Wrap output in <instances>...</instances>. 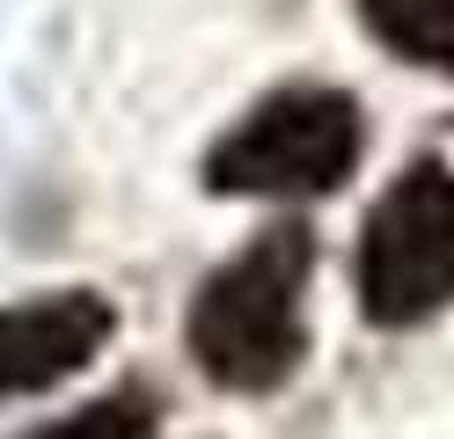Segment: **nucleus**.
<instances>
[{"instance_id": "nucleus-1", "label": "nucleus", "mask_w": 454, "mask_h": 439, "mask_svg": "<svg viewBox=\"0 0 454 439\" xmlns=\"http://www.w3.org/2000/svg\"><path fill=\"white\" fill-rule=\"evenodd\" d=\"M308 271L316 234L301 220L264 227L249 249H235L191 301V359L227 396H271L286 388L308 351Z\"/></svg>"}, {"instance_id": "nucleus-2", "label": "nucleus", "mask_w": 454, "mask_h": 439, "mask_svg": "<svg viewBox=\"0 0 454 439\" xmlns=\"http://www.w3.org/2000/svg\"><path fill=\"white\" fill-rule=\"evenodd\" d=\"M366 154V117L345 88H278L206 154L220 198H330Z\"/></svg>"}, {"instance_id": "nucleus-3", "label": "nucleus", "mask_w": 454, "mask_h": 439, "mask_svg": "<svg viewBox=\"0 0 454 439\" xmlns=\"http://www.w3.org/2000/svg\"><path fill=\"white\" fill-rule=\"evenodd\" d=\"M359 308L381 330L454 308V169L418 161L381 191V205L359 227Z\"/></svg>"}, {"instance_id": "nucleus-4", "label": "nucleus", "mask_w": 454, "mask_h": 439, "mask_svg": "<svg viewBox=\"0 0 454 439\" xmlns=\"http://www.w3.org/2000/svg\"><path fill=\"white\" fill-rule=\"evenodd\" d=\"M110 330H118V315H110V301L89 293V286L0 308V403L59 388L67 373H81L110 344Z\"/></svg>"}, {"instance_id": "nucleus-5", "label": "nucleus", "mask_w": 454, "mask_h": 439, "mask_svg": "<svg viewBox=\"0 0 454 439\" xmlns=\"http://www.w3.org/2000/svg\"><path fill=\"white\" fill-rule=\"evenodd\" d=\"M359 22L395 59L454 74V0H359Z\"/></svg>"}, {"instance_id": "nucleus-6", "label": "nucleus", "mask_w": 454, "mask_h": 439, "mask_svg": "<svg viewBox=\"0 0 454 439\" xmlns=\"http://www.w3.org/2000/svg\"><path fill=\"white\" fill-rule=\"evenodd\" d=\"M154 396L147 388H110V396H96L89 410H74V418H59V425H44V432H30V439H154Z\"/></svg>"}]
</instances>
